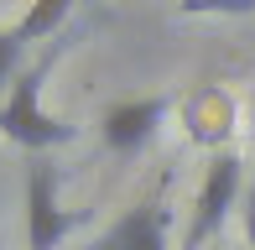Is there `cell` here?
<instances>
[{"label": "cell", "mask_w": 255, "mask_h": 250, "mask_svg": "<svg viewBox=\"0 0 255 250\" xmlns=\"http://www.w3.org/2000/svg\"><path fill=\"white\" fill-rule=\"evenodd\" d=\"M68 16H73L68 0H37L31 10H21V16H16V26H10V31H16L26 47H31V42H52L57 31L68 26Z\"/></svg>", "instance_id": "8992f818"}, {"label": "cell", "mask_w": 255, "mask_h": 250, "mask_svg": "<svg viewBox=\"0 0 255 250\" xmlns=\"http://www.w3.org/2000/svg\"><path fill=\"white\" fill-rule=\"evenodd\" d=\"M182 16H255V0H182Z\"/></svg>", "instance_id": "ba28073f"}, {"label": "cell", "mask_w": 255, "mask_h": 250, "mask_svg": "<svg viewBox=\"0 0 255 250\" xmlns=\"http://www.w3.org/2000/svg\"><path fill=\"white\" fill-rule=\"evenodd\" d=\"M57 47H63V42H52L31 68H21L16 84H10L5 99H0V135L16 141V146H26L31 156L52 151V146H63V141H73V125H63L47 105H42V84H47V73L57 63Z\"/></svg>", "instance_id": "6da1fadb"}, {"label": "cell", "mask_w": 255, "mask_h": 250, "mask_svg": "<svg viewBox=\"0 0 255 250\" xmlns=\"http://www.w3.org/2000/svg\"><path fill=\"white\" fill-rule=\"evenodd\" d=\"M172 115V94H135V99H115L99 115V141L115 156H135L156 141V130Z\"/></svg>", "instance_id": "3957f363"}, {"label": "cell", "mask_w": 255, "mask_h": 250, "mask_svg": "<svg viewBox=\"0 0 255 250\" xmlns=\"http://www.w3.org/2000/svg\"><path fill=\"white\" fill-rule=\"evenodd\" d=\"M240 214H245V240H250V250H255V188L245 193V209H240Z\"/></svg>", "instance_id": "9c48e42d"}, {"label": "cell", "mask_w": 255, "mask_h": 250, "mask_svg": "<svg viewBox=\"0 0 255 250\" xmlns=\"http://www.w3.org/2000/svg\"><path fill=\"white\" fill-rule=\"evenodd\" d=\"M21 58H26V42L16 37V31H0V99H5V89L16 84V73H21Z\"/></svg>", "instance_id": "52a82bcc"}, {"label": "cell", "mask_w": 255, "mask_h": 250, "mask_svg": "<svg viewBox=\"0 0 255 250\" xmlns=\"http://www.w3.org/2000/svg\"><path fill=\"white\" fill-rule=\"evenodd\" d=\"M78 214L63 203V183L47 156H31L26 167V250H57L73 235Z\"/></svg>", "instance_id": "7a4b0ae2"}, {"label": "cell", "mask_w": 255, "mask_h": 250, "mask_svg": "<svg viewBox=\"0 0 255 250\" xmlns=\"http://www.w3.org/2000/svg\"><path fill=\"white\" fill-rule=\"evenodd\" d=\"M240 209V156L224 151L208 162L203 183H198V198H193V224H188V240L182 250H203L214 240L219 230H224V219Z\"/></svg>", "instance_id": "277c9868"}, {"label": "cell", "mask_w": 255, "mask_h": 250, "mask_svg": "<svg viewBox=\"0 0 255 250\" xmlns=\"http://www.w3.org/2000/svg\"><path fill=\"white\" fill-rule=\"evenodd\" d=\"M167 224H172L167 219V203L146 198V203H135V209H125L89 250H172L167 245Z\"/></svg>", "instance_id": "5b68a950"}]
</instances>
